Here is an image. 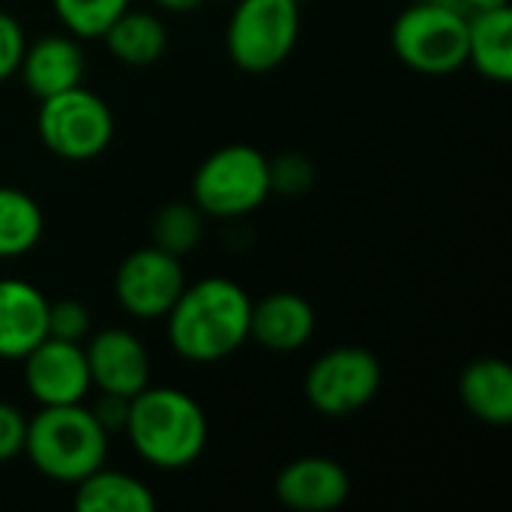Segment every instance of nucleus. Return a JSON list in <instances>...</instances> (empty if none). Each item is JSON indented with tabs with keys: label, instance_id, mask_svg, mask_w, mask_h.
I'll list each match as a JSON object with an SVG mask.
<instances>
[{
	"label": "nucleus",
	"instance_id": "7",
	"mask_svg": "<svg viewBox=\"0 0 512 512\" xmlns=\"http://www.w3.org/2000/svg\"><path fill=\"white\" fill-rule=\"evenodd\" d=\"M300 39L297 0H237L225 27V48L237 69L267 75L279 69Z\"/></svg>",
	"mask_w": 512,
	"mask_h": 512
},
{
	"label": "nucleus",
	"instance_id": "1",
	"mask_svg": "<svg viewBox=\"0 0 512 512\" xmlns=\"http://www.w3.org/2000/svg\"><path fill=\"white\" fill-rule=\"evenodd\" d=\"M252 297L243 285L225 276L186 282L165 321L171 351L195 366L222 363L249 342Z\"/></svg>",
	"mask_w": 512,
	"mask_h": 512
},
{
	"label": "nucleus",
	"instance_id": "21",
	"mask_svg": "<svg viewBox=\"0 0 512 512\" xmlns=\"http://www.w3.org/2000/svg\"><path fill=\"white\" fill-rule=\"evenodd\" d=\"M204 222L207 216L192 201H168L150 222V240L156 249L174 258H186L204 240Z\"/></svg>",
	"mask_w": 512,
	"mask_h": 512
},
{
	"label": "nucleus",
	"instance_id": "13",
	"mask_svg": "<svg viewBox=\"0 0 512 512\" xmlns=\"http://www.w3.org/2000/svg\"><path fill=\"white\" fill-rule=\"evenodd\" d=\"M315 327V309L297 291H273L261 300H252L249 339L270 354H297L312 342Z\"/></svg>",
	"mask_w": 512,
	"mask_h": 512
},
{
	"label": "nucleus",
	"instance_id": "26",
	"mask_svg": "<svg viewBox=\"0 0 512 512\" xmlns=\"http://www.w3.org/2000/svg\"><path fill=\"white\" fill-rule=\"evenodd\" d=\"M24 441H27V414L0 399V465L24 456Z\"/></svg>",
	"mask_w": 512,
	"mask_h": 512
},
{
	"label": "nucleus",
	"instance_id": "23",
	"mask_svg": "<svg viewBox=\"0 0 512 512\" xmlns=\"http://www.w3.org/2000/svg\"><path fill=\"white\" fill-rule=\"evenodd\" d=\"M315 183V165L303 153H279L270 159V189L273 195H303Z\"/></svg>",
	"mask_w": 512,
	"mask_h": 512
},
{
	"label": "nucleus",
	"instance_id": "6",
	"mask_svg": "<svg viewBox=\"0 0 512 512\" xmlns=\"http://www.w3.org/2000/svg\"><path fill=\"white\" fill-rule=\"evenodd\" d=\"M396 57L420 75H453L468 63V15L414 0L390 27Z\"/></svg>",
	"mask_w": 512,
	"mask_h": 512
},
{
	"label": "nucleus",
	"instance_id": "19",
	"mask_svg": "<svg viewBox=\"0 0 512 512\" xmlns=\"http://www.w3.org/2000/svg\"><path fill=\"white\" fill-rule=\"evenodd\" d=\"M72 507L81 512H153L156 495L135 474L102 465L75 483Z\"/></svg>",
	"mask_w": 512,
	"mask_h": 512
},
{
	"label": "nucleus",
	"instance_id": "24",
	"mask_svg": "<svg viewBox=\"0 0 512 512\" xmlns=\"http://www.w3.org/2000/svg\"><path fill=\"white\" fill-rule=\"evenodd\" d=\"M48 336L66 342H84L90 336V309L72 297L48 303Z\"/></svg>",
	"mask_w": 512,
	"mask_h": 512
},
{
	"label": "nucleus",
	"instance_id": "5",
	"mask_svg": "<svg viewBox=\"0 0 512 512\" xmlns=\"http://www.w3.org/2000/svg\"><path fill=\"white\" fill-rule=\"evenodd\" d=\"M36 132L51 156L66 162H90L111 147L117 123L111 105L99 93L75 84L39 99Z\"/></svg>",
	"mask_w": 512,
	"mask_h": 512
},
{
	"label": "nucleus",
	"instance_id": "16",
	"mask_svg": "<svg viewBox=\"0 0 512 512\" xmlns=\"http://www.w3.org/2000/svg\"><path fill=\"white\" fill-rule=\"evenodd\" d=\"M459 399L486 426L512 423V369L501 357H480L459 375Z\"/></svg>",
	"mask_w": 512,
	"mask_h": 512
},
{
	"label": "nucleus",
	"instance_id": "8",
	"mask_svg": "<svg viewBox=\"0 0 512 512\" xmlns=\"http://www.w3.org/2000/svg\"><path fill=\"white\" fill-rule=\"evenodd\" d=\"M384 372L369 348L339 345L324 351L306 372V402L324 417H348L363 411L381 390Z\"/></svg>",
	"mask_w": 512,
	"mask_h": 512
},
{
	"label": "nucleus",
	"instance_id": "4",
	"mask_svg": "<svg viewBox=\"0 0 512 512\" xmlns=\"http://www.w3.org/2000/svg\"><path fill=\"white\" fill-rule=\"evenodd\" d=\"M270 156L252 144H225L201 159L189 183V201L207 219H243L267 204Z\"/></svg>",
	"mask_w": 512,
	"mask_h": 512
},
{
	"label": "nucleus",
	"instance_id": "22",
	"mask_svg": "<svg viewBox=\"0 0 512 512\" xmlns=\"http://www.w3.org/2000/svg\"><path fill=\"white\" fill-rule=\"evenodd\" d=\"M129 6L132 0H51L60 27L81 42L102 39L111 21Z\"/></svg>",
	"mask_w": 512,
	"mask_h": 512
},
{
	"label": "nucleus",
	"instance_id": "29",
	"mask_svg": "<svg viewBox=\"0 0 512 512\" xmlns=\"http://www.w3.org/2000/svg\"><path fill=\"white\" fill-rule=\"evenodd\" d=\"M468 12H480V9H495V6H510V0H465Z\"/></svg>",
	"mask_w": 512,
	"mask_h": 512
},
{
	"label": "nucleus",
	"instance_id": "10",
	"mask_svg": "<svg viewBox=\"0 0 512 512\" xmlns=\"http://www.w3.org/2000/svg\"><path fill=\"white\" fill-rule=\"evenodd\" d=\"M21 381H24L27 396L39 408L81 405L93 390L84 345L54 339V336H45L21 360Z\"/></svg>",
	"mask_w": 512,
	"mask_h": 512
},
{
	"label": "nucleus",
	"instance_id": "17",
	"mask_svg": "<svg viewBox=\"0 0 512 512\" xmlns=\"http://www.w3.org/2000/svg\"><path fill=\"white\" fill-rule=\"evenodd\" d=\"M468 63L495 84L512 81V9L495 6L468 15Z\"/></svg>",
	"mask_w": 512,
	"mask_h": 512
},
{
	"label": "nucleus",
	"instance_id": "20",
	"mask_svg": "<svg viewBox=\"0 0 512 512\" xmlns=\"http://www.w3.org/2000/svg\"><path fill=\"white\" fill-rule=\"evenodd\" d=\"M42 234L45 216L39 201L18 186H0V261L30 255Z\"/></svg>",
	"mask_w": 512,
	"mask_h": 512
},
{
	"label": "nucleus",
	"instance_id": "9",
	"mask_svg": "<svg viewBox=\"0 0 512 512\" xmlns=\"http://www.w3.org/2000/svg\"><path fill=\"white\" fill-rule=\"evenodd\" d=\"M183 288V258H174L153 243L129 252L114 273V300L135 321H162Z\"/></svg>",
	"mask_w": 512,
	"mask_h": 512
},
{
	"label": "nucleus",
	"instance_id": "30",
	"mask_svg": "<svg viewBox=\"0 0 512 512\" xmlns=\"http://www.w3.org/2000/svg\"><path fill=\"white\" fill-rule=\"evenodd\" d=\"M429 3H438V6H444V9H456V12L471 15V12H468V6H465V0H429Z\"/></svg>",
	"mask_w": 512,
	"mask_h": 512
},
{
	"label": "nucleus",
	"instance_id": "18",
	"mask_svg": "<svg viewBox=\"0 0 512 512\" xmlns=\"http://www.w3.org/2000/svg\"><path fill=\"white\" fill-rule=\"evenodd\" d=\"M102 39L117 63L129 69H147L162 60L168 48V27L156 12L129 6L111 21Z\"/></svg>",
	"mask_w": 512,
	"mask_h": 512
},
{
	"label": "nucleus",
	"instance_id": "2",
	"mask_svg": "<svg viewBox=\"0 0 512 512\" xmlns=\"http://www.w3.org/2000/svg\"><path fill=\"white\" fill-rule=\"evenodd\" d=\"M123 435L144 465L171 474L192 468L204 456L210 426L195 396L180 387L147 384L129 399Z\"/></svg>",
	"mask_w": 512,
	"mask_h": 512
},
{
	"label": "nucleus",
	"instance_id": "31",
	"mask_svg": "<svg viewBox=\"0 0 512 512\" xmlns=\"http://www.w3.org/2000/svg\"><path fill=\"white\" fill-rule=\"evenodd\" d=\"M297 3H303V0H297Z\"/></svg>",
	"mask_w": 512,
	"mask_h": 512
},
{
	"label": "nucleus",
	"instance_id": "3",
	"mask_svg": "<svg viewBox=\"0 0 512 512\" xmlns=\"http://www.w3.org/2000/svg\"><path fill=\"white\" fill-rule=\"evenodd\" d=\"M111 435L99 426L93 411L81 405H51L27 417L24 456L54 483L75 486L108 462Z\"/></svg>",
	"mask_w": 512,
	"mask_h": 512
},
{
	"label": "nucleus",
	"instance_id": "25",
	"mask_svg": "<svg viewBox=\"0 0 512 512\" xmlns=\"http://www.w3.org/2000/svg\"><path fill=\"white\" fill-rule=\"evenodd\" d=\"M24 48H27V36L21 21L12 12L0 9V84L18 75Z\"/></svg>",
	"mask_w": 512,
	"mask_h": 512
},
{
	"label": "nucleus",
	"instance_id": "15",
	"mask_svg": "<svg viewBox=\"0 0 512 512\" xmlns=\"http://www.w3.org/2000/svg\"><path fill=\"white\" fill-rule=\"evenodd\" d=\"M48 297L24 279H0V360L21 363L48 336Z\"/></svg>",
	"mask_w": 512,
	"mask_h": 512
},
{
	"label": "nucleus",
	"instance_id": "12",
	"mask_svg": "<svg viewBox=\"0 0 512 512\" xmlns=\"http://www.w3.org/2000/svg\"><path fill=\"white\" fill-rule=\"evenodd\" d=\"M273 492L288 510L330 512L348 501L351 477L330 456H300L279 471Z\"/></svg>",
	"mask_w": 512,
	"mask_h": 512
},
{
	"label": "nucleus",
	"instance_id": "28",
	"mask_svg": "<svg viewBox=\"0 0 512 512\" xmlns=\"http://www.w3.org/2000/svg\"><path fill=\"white\" fill-rule=\"evenodd\" d=\"M156 9H162V12H174V15H189V12H195L204 0H150Z\"/></svg>",
	"mask_w": 512,
	"mask_h": 512
},
{
	"label": "nucleus",
	"instance_id": "11",
	"mask_svg": "<svg viewBox=\"0 0 512 512\" xmlns=\"http://www.w3.org/2000/svg\"><path fill=\"white\" fill-rule=\"evenodd\" d=\"M93 390L123 399L138 396L153 378V360L138 333L126 327H105L84 345Z\"/></svg>",
	"mask_w": 512,
	"mask_h": 512
},
{
	"label": "nucleus",
	"instance_id": "14",
	"mask_svg": "<svg viewBox=\"0 0 512 512\" xmlns=\"http://www.w3.org/2000/svg\"><path fill=\"white\" fill-rule=\"evenodd\" d=\"M87 72V57L81 48V39L63 33H45L33 42H27L18 78L27 93L36 99L54 96L60 90H69L84 81Z\"/></svg>",
	"mask_w": 512,
	"mask_h": 512
},
{
	"label": "nucleus",
	"instance_id": "27",
	"mask_svg": "<svg viewBox=\"0 0 512 512\" xmlns=\"http://www.w3.org/2000/svg\"><path fill=\"white\" fill-rule=\"evenodd\" d=\"M90 411H93V417L99 420V426H102L108 435H117V432H123V426H126L129 399L114 396V393H99V399L90 405Z\"/></svg>",
	"mask_w": 512,
	"mask_h": 512
}]
</instances>
